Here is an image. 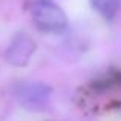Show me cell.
I'll list each match as a JSON object with an SVG mask.
<instances>
[{
  "label": "cell",
  "instance_id": "cell-3",
  "mask_svg": "<svg viewBox=\"0 0 121 121\" xmlns=\"http://www.w3.org/2000/svg\"><path fill=\"white\" fill-rule=\"evenodd\" d=\"M35 51V43L28 34H17L6 51V61L12 66H26Z\"/></svg>",
  "mask_w": 121,
  "mask_h": 121
},
{
  "label": "cell",
  "instance_id": "cell-4",
  "mask_svg": "<svg viewBox=\"0 0 121 121\" xmlns=\"http://www.w3.org/2000/svg\"><path fill=\"white\" fill-rule=\"evenodd\" d=\"M91 3L95 11L107 20L115 17L121 6V0H91Z\"/></svg>",
  "mask_w": 121,
  "mask_h": 121
},
{
  "label": "cell",
  "instance_id": "cell-2",
  "mask_svg": "<svg viewBox=\"0 0 121 121\" xmlns=\"http://www.w3.org/2000/svg\"><path fill=\"white\" fill-rule=\"evenodd\" d=\"M51 87L40 81H31V83H22L15 91L18 101L26 109H40L48 103L51 97Z\"/></svg>",
  "mask_w": 121,
  "mask_h": 121
},
{
  "label": "cell",
  "instance_id": "cell-1",
  "mask_svg": "<svg viewBox=\"0 0 121 121\" xmlns=\"http://www.w3.org/2000/svg\"><path fill=\"white\" fill-rule=\"evenodd\" d=\"M32 20L35 26L44 32L57 34L63 32L68 28V17H66L65 11L49 0H41L34 5Z\"/></svg>",
  "mask_w": 121,
  "mask_h": 121
}]
</instances>
